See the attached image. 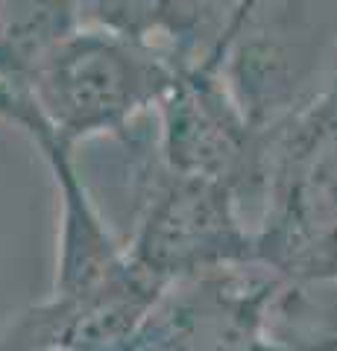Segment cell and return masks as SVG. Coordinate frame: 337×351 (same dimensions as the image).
<instances>
[{
    "label": "cell",
    "instance_id": "1",
    "mask_svg": "<svg viewBox=\"0 0 337 351\" xmlns=\"http://www.w3.org/2000/svg\"><path fill=\"white\" fill-rule=\"evenodd\" d=\"M179 76L161 53L80 18L36 64L24 97L53 144L73 152L80 141L124 135Z\"/></svg>",
    "mask_w": 337,
    "mask_h": 351
},
{
    "label": "cell",
    "instance_id": "5",
    "mask_svg": "<svg viewBox=\"0 0 337 351\" xmlns=\"http://www.w3.org/2000/svg\"><path fill=\"white\" fill-rule=\"evenodd\" d=\"M288 281L261 263L223 267L167 284L129 351H302L273 337Z\"/></svg>",
    "mask_w": 337,
    "mask_h": 351
},
{
    "label": "cell",
    "instance_id": "8",
    "mask_svg": "<svg viewBox=\"0 0 337 351\" xmlns=\"http://www.w3.org/2000/svg\"><path fill=\"white\" fill-rule=\"evenodd\" d=\"M0 120H6V123L21 126V129H24L32 141H36V147H45V144H50V141H53V138L47 135V129L41 126L38 114L32 112V106H30V103H24L21 97L9 94L6 88H0Z\"/></svg>",
    "mask_w": 337,
    "mask_h": 351
},
{
    "label": "cell",
    "instance_id": "9",
    "mask_svg": "<svg viewBox=\"0 0 337 351\" xmlns=\"http://www.w3.org/2000/svg\"><path fill=\"white\" fill-rule=\"evenodd\" d=\"M311 281H332V284H337V237L325 246L323 255L314 261V267L308 269L305 281H299V284H311Z\"/></svg>",
    "mask_w": 337,
    "mask_h": 351
},
{
    "label": "cell",
    "instance_id": "7",
    "mask_svg": "<svg viewBox=\"0 0 337 351\" xmlns=\"http://www.w3.org/2000/svg\"><path fill=\"white\" fill-rule=\"evenodd\" d=\"M80 24V3H0V88L24 97L36 64Z\"/></svg>",
    "mask_w": 337,
    "mask_h": 351
},
{
    "label": "cell",
    "instance_id": "4",
    "mask_svg": "<svg viewBox=\"0 0 337 351\" xmlns=\"http://www.w3.org/2000/svg\"><path fill=\"white\" fill-rule=\"evenodd\" d=\"M126 255L156 284L255 263L253 226L244 205L220 182L179 176L159 164L150 173L144 208Z\"/></svg>",
    "mask_w": 337,
    "mask_h": 351
},
{
    "label": "cell",
    "instance_id": "2",
    "mask_svg": "<svg viewBox=\"0 0 337 351\" xmlns=\"http://www.w3.org/2000/svg\"><path fill=\"white\" fill-rule=\"evenodd\" d=\"M253 237L255 263L293 284L337 237V71L267 132Z\"/></svg>",
    "mask_w": 337,
    "mask_h": 351
},
{
    "label": "cell",
    "instance_id": "3",
    "mask_svg": "<svg viewBox=\"0 0 337 351\" xmlns=\"http://www.w3.org/2000/svg\"><path fill=\"white\" fill-rule=\"evenodd\" d=\"M314 3H235L220 50V80L258 132H273L332 80L337 12Z\"/></svg>",
    "mask_w": 337,
    "mask_h": 351
},
{
    "label": "cell",
    "instance_id": "6",
    "mask_svg": "<svg viewBox=\"0 0 337 351\" xmlns=\"http://www.w3.org/2000/svg\"><path fill=\"white\" fill-rule=\"evenodd\" d=\"M220 50L182 73L156 106L161 123L159 164L179 176L220 182L235 191L241 205L258 202L267 135L241 114L220 80Z\"/></svg>",
    "mask_w": 337,
    "mask_h": 351
}]
</instances>
